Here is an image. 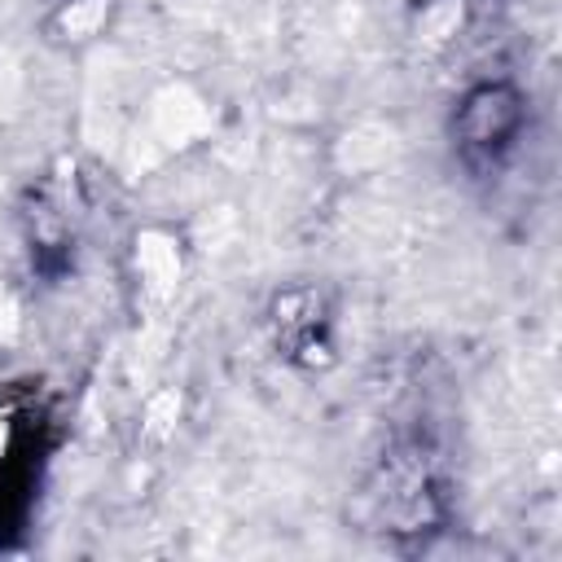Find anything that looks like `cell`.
Here are the masks:
<instances>
[{
  "label": "cell",
  "instance_id": "obj_1",
  "mask_svg": "<svg viewBox=\"0 0 562 562\" xmlns=\"http://www.w3.org/2000/svg\"><path fill=\"white\" fill-rule=\"evenodd\" d=\"M360 514L391 540H426L439 531L448 522V492L435 452L417 439L386 448L360 487Z\"/></svg>",
  "mask_w": 562,
  "mask_h": 562
},
{
  "label": "cell",
  "instance_id": "obj_2",
  "mask_svg": "<svg viewBox=\"0 0 562 562\" xmlns=\"http://www.w3.org/2000/svg\"><path fill=\"white\" fill-rule=\"evenodd\" d=\"M527 132V97L514 79H479L470 83L448 119L452 149L474 171H496Z\"/></svg>",
  "mask_w": 562,
  "mask_h": 562
},
{
  "label": "cell",
  "instance_id": "obj_3",
  "mask_svg": "<svg viewBox=\"0 0 562 562\" xmlns=\"http://www.w3.org/2000/svg\"><path fill=\"white\" fill-rule=\"evenodd\" d=\"M272 338L277 356L294 369H325L334 360V316L321 290L294 285L272 299Z\"/></svg>",
  "mask_w": 562,
  "mask_h": 562
}]
</instances>
